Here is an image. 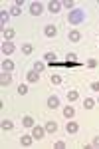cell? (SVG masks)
I'll return each instance as SVG.
<instances>
[{
  "label": "cell",
  "instance_id": "13",
  "mask_svg": "<svg viewBox=\"0 0 99 149\" xmlns=\"http://www.w3.org/2000/svg\"><path fill=\"white\" fill-rule=\"evenodd\" d=\"M26 78H28V81H30V84H36V81L40 80V74H38V72H28V74H26Z\"/></svg>",
  "mask_w": 99,
  "mask_h": 149
},
{
  "label": "cell",
  "instance_id": "29",
  "mask_svg": "<svg viewBox=\"0 0 99 149\" xmlns=\"http://www.w3.org/2000/svg\"><path fill=\"white\" fill-rule=\"evenodd\" d=\"M87 68H91V70L97 68V60H95V58H89L87 60Z\"/></svg>",
  "mask_w": 99,
  "mask_h": 149
},
{
  "label": "cell",
  "instance_id": "20",
  "mask_svg": "<svg viewBox=\"0 0 99 149\" xmlns=\"http://www.w3.org/2000/svg\"><path fill=\"white\" fill-rule=\"evenodd\" d=\"M73 115H75V109L73 107H64V117L66 119H71Z\"/></svg>",
  "mask_w": 99,
  "mask_h": 149
},
{
  "label": "cell",
  "instance_id": "32",
  "mask_svg": "<svg viewBox=\"0 0 99 149\" xmlns=\"http://www.w3.org/2000/svg\"><path fill=\"white\" fill-rule=\"evenodd\" d=\"M54 147H55V149H66V143H64V141H57Z\"/></svg>",
  "mask_w": 99,
  "mask_h": 149
},
{
  "label": "cell",
  "instance_id": "3",
  "mask_svg": "<svg viewBox=\"0 0 99 149\" xmlns=\"http://www.w3.org/2000/svg\"><path fill=\"white\" fill-rule=\"evenodd\" d=\"M42 12H44V6H42L40 2H32V4H30V14H32V16H40Z\"/></svg>",
  "mask_w": 99,
  "mask_h": 149
},
{
  "label": "cell",
  "instance_id": "19",
  "mask_svg": "<svg viewBox=\"0 0 99 149\" xmlns=\"http://www.w3.org/2000/svg\"><path fill=\"white\" fill-rule=\"evenodd\" d=\"M93 105H95V100H93V97H85V100H83V107H85V109H93Z\"/></svg>",
  "mask_w": 99,
  "mask_h": 149
},
{
  "label": "cell",
  "instance_id": "18",
  "mask_svg": "<svg viewBox=\"0 0 99 149\" xmlns=\"http://www.w3.org/2000/svg\"><path fill=\"white\" fill-rule=\"evenodd\" d=\"M8 18H10V12H2V16H0V26H2V30L6 28V24H8Z\"/></svg>",
  "mask_w": 99,
  "mask_h": 149
},
{
  "label": "cell",
  "instance_id": "25",
  "mask_svg": "<svg viewBox=\"0 0 99 149\" xmlns=\"http://www.w3.org/2000/svg\"><path fill=\"white\" fill-rule=\"evenodd\" d=\"M44 64H42V62H36V64H34V72H38V74H42V72H44Z\"/></svg>",
  "mask_w": 99,
  "mask_h": 149
},
{
  "label": "cell",
  "instance_id": "27",
  "mask_svg": "<svg viewBox=\"0 0 99 149\" xmlns=\"http://www.w3.org/2000/svg\"><path fill=\"white\" fill-rule=\"evenodd\" d=\"M52 84L60 86V84H62V76H57V74H52Z\"/></svg>",
  "mask_w": 99,
  "mask_h": 149
},
{
  "label": "cell",
  "instance_id": "31",
  "mask_svg": "<svg viewBox=\"0 0 99 149\" xmlns=\"http://www.w3.org/2000/svg\"><path fill=\"white\" fill-rule=\"evenodd\" d=\"M93 92H99V81H91V86H89Z\"/></svg>",
  "mask_w": 99,
  "mask_h": 149
},
{
  "label": "cell",
  "instance_id": "16",
  "mask_svg": "<svg viewBox=\"0 0 99 149\" xmlns=\"http://www.w3.org/2000/svg\"><path fill=\"white\" fill-rule=\"evenodd\" d=\"M0 127H2V131H10L12 127H14V123H12L10 119H2L0 121Z\"/></svg>",
  "mask_w": 99,
  "mask_h": 149
},
{
  "label": "cell",
  "instance_id": "14",
  "mask_svg": "<svg viewBox=\"0 0 99 149\" xmlns=\"http://www.w3.org/2000/svg\"><path fill=\"white\" fill-rule=\"evenodd\" d=\"M44 129H46V133H55V131H57V123H55V121H48Z\"/></svg>",
  "mask_w": 99,
  "mask_h": 149
},
{
  "label": "cell",
  "instance_id": "11",
  "mask_svg": "<svg viewBox=\"0 0 99 149\" xmlns=\"http://www.w3.org/2000/svg\"><path fill=\"white\" fill-rule=\"evenodd\" d=\"M2 34H4V38H6V42H10L12 38L16 36V30H14V28H4V30H2Z\"/></svg>",
  "mask_w": 99,
  "mask_h": 149
},
{
  "label": "cell",
  "instance_id": "28",
  "mask_svg": "<svg viewBox=\"0 0 99 149\" xmlns=\"http://www.w3.org/2000/svg\"><path fill=\"white\" fill-rule=\"evenodd\" d=\"M18 93H20V95H26V93H28V86H26V84L18 86Z\"/></svg>",
  "mask_w": 99,
  "mask_h": 149
},
{
  "label": "cell",
  "instance_id": "8",
  "mask_svg": "<svg viewBox=\"0 0 99 149\" xmlns=\"http://www.w3.org/2000/svg\"><path fill=\"white\" fill-rule=\"evenodd\" d=\"M48 107H50V109L60 107V97H57V95H50V97H48Z\"/></svg>",
  "mask_w": 99,
  "mask_h": 149
},
{
  "label": "cell",
  "instance_id": "24",
  "mask_svg": "<svg viewBox=\"0 0 99 149\" xmlns=\"http://www.w3.org/2000/svg\"><path fill=\"white\" fill-rule=\"evenodd\" d=\"M22 52H24V54H32L34 46H32V44H22Z\"/></svg>",
  "mask_w": 99,
  "mask_h": 149
},
{
  "label": "cell",
  "instance_id": "15",
  "mask_svg": "<svg viewBox=\"0 0 99 149\" xmlns=\"http://www.w3.org/2000/svg\"><path fill=\"white\" fill-rule=\"evenodd\" d=\"M32 141H34V135H22V137H20V143H22L24 147H30Z\"/></svg>",
  "mask_w": 99,
  "mask_h": 149
},
{
  "label": "cell",
  "instance_id": "1",
  "mask_svg": "<svg viewBox=\"0 0 99 149\" xmlns=\"http://www.w3.org/2000/svg\"><path fill=\"white\" fill-rule=\"evenodd\" d=\"M83 20H85V12H83V8H73L71 12H67V22L69 24L77 26V24H83Z\"/></svg>",
  "mask_w": 99,
  "mask_h": 149
},
{
  "label": "cell",
  "instance_id": "2",
  "mask_svg": "<svg viewBox=\"0 0 99 149\" xmlns=\"http://www.w3.org/2000/svg\"><path fill=\"white\" fill-rule=\"evenodd\" d=\"M0 50H2V54H4V56H10V54L16 52V46H14L12 42H4V44L0 46Z\"/></svg>",
  "mask_w": 99,
  "mask_h": 149
},
{
  "label": "cell",
  "instance_id": "34",
  "mask_svg": "<svg viewBox=\"0 0 99 149\" xmlns=\"http://www.w3.org/2000/svg\"><path fill=\"white\" fill-rule=\"evenodd\" d=\"M97 102H99V97H97Z\"/></svg>",
  "mask_w": 99,
  "mask_h": 149
},
{
  "label": "cell",
  "instance_id": "22",
  "mask_svg": "<svg viewBox=\"0 0 99 149\" xmlns=\"http://www.w3.org/2000/svg\"><path fill=\"white\" fill-rule=\"evenodd\" d=\"M67 100H69V102H77V100H79V93H77L75 90L67 92Z\"/></svg>",
  "mask_w": 99,
  "mask_h": 149
},
{
  "label": "cell",
  "instance_id": "5",
  "mask_svg": "<svg viewBox=\"0 0 99 149\" xmlns=\"http://www.w3.org/2000/svg\"><path fill=\"white\" fill-rule=\"evenodd\" d=\"M48 10L52 12V14H57V12L62 10V2H57V0H52V2L48 4Z\"/></svg>",
  "mask_w": 99,
  "mask_h": 149
},
{
  "label": "cell",
  "instance_id": "33",
  "mask_svg": "<svg viewBox=\"0 0 99 149\" xmlns=\"http://www.w3.org/2000/svg\"><path fill=\"white\" fill-rule=\"evenodd\" d=\"M91 145H93V147H99V135L93 139V143H91Z\"/></svg>",
  "mask_w": 99,
  "mask_h": 149
},
{
  "label": "cell",
  "instance_id": "4",
  "mask_svg": "<svg viewBox=\"0 0 99 149\" xmlns=\"http://www.w3.org/2000/svg\"><path fill=\"white\" fill-rule=\"evenodd\" d=\"M32 135H34V139H36V141H38V139H44V135H46V129H44V127L34 125V127H32Z\"/></svg>",
  "mask_w": 99,
  "mask_h": 149
},
{
  "label": "cell",
  "instance_id": "17",
  "mask_svg": "<svg viewBox=\"0 0 99 149\" xmlns=\"http://www.w3.org/2000/svg\"><path fill=\"white\" fill-rule=\"evenodd\" d=\"M44 60H48V64H50V68H52V66H55V54H54V52H46Z\"/></svg>",
  "mask_w": 99,
  "mask_h": 149
},
{
  "label": "cell",
  "instance_id": "26",
  "mask_svg": "<svg viewBox=\"0 0 99 149\" xmlns=\"http://www.w3.org/2000/svg\"><path fill=\"white\" fill-rule=\"evenodd\" d=\"M73 4H75L73 0H66V2H62V6H66V8H67V10H69V12L73 10Z\"/></svg>",
  "mask_w": 99,
  "mask_h": 149
},
{
  "label": "cell",
  "instance_id": "10",
  "mask_svg": "<svg viewBox=\"0 0 99 149\" xmlns=\"http://www.w3.org/2000/svg\"><path fill=\"white\" fill-rule=\"evenodd\" d=\"M66 131L67 133H77V131H79V123H77V121H67Z\"/></svg>",
  "mask_w": 99,
  "mask_h": 149
},
{
  "label": "cell",
  "instance_id": "7",
  "mask_svg": "<svg viewBox=\"0 0 99 149\" xmlns=\"http://www.w3.org/2000/svg\"><path fill=\"white\" fill-rule=\"evenodd\" d=\"M10 81H12L10 72H2V76H0V86H2V88H4V86H10Z\"/></svg>",
  "mask_w": 99,
  "mask_h": 149
},
{
  "label": "cell",
  "instance_id": "6",
  "mask_svg": "<svg viewBox=\"0 0 99 149\" xmlns=\"http://www.w3.org/2000/svg\"><path fill=\"white\" fill-rule=\"evenodd\" d=\"M44 34L48 36V38H54V36L57 34V28H55L54 24H48V26H44Z\"/></svg>",
  "mask_w": 99,
  "mask_h": 149
},
{
  "label": "cell",
  "instance_id": "12",
  "mask_svg": "<svg viewBox=\"0 0 99 149\" xmlns=\"http://www.w3.org/2000/svg\"><path fill=\"white\" fill-rule=\"evenodd\" d=\"M14 70V62L12 60H2V72H12Z\"/></svg>",
  "mask_w": 99,
  "mask_h": 149
},
{
  "label": "cell",
  "instance_id": "21",
  "mask_svg": "<svg viewBox=\"0 0 99 149\" xmlns=\"http://www.w3.org/2000/svg\"><path fill=\"white\" fill-rule=\"evenodd\" d=\"M22 125H24V127H34V117L26 115V117L22 119Z\"/></svg>",
  "mask_w": 99,
  "mask_h": 149
},
{
  "label": "cell",
  "instance_id": "23",
  "mask_svg": "<svg viewBox=\"0 0 99 149\" xmlns=\"http://www.w3.org/2000/svg\"><path fill=\"white\" fill-rule=\"evenodd\" d=\"M8 12H10V16H20V12H22V10H20V6H18V4H14Z\"/></svg>",
  "mask_w": 99,
  "mask_h": 149
},
{
  "label": "cell",
  "instance_id": "9",
  "mask_svg": "<svg viewBox=\"0 0 99 149\" xmlns=\"http://www.w3.org/2000/svg\"><path fill=\"white\" fill-rule=\"evenodd\" d=\"M67 38H69V42H73V44H77V42L81 40V34H79V30H69V34H67Z\"/></svg>",
  "mask_w": 99,
  "mask_h": 149
},
{
  "label": "cell",
  "instance_id": "30",
  "mask_svg": "<svg viewBox=\"0 0 99 149\" xmlns=\"http://www.w3.org/2000/svg\"><path fill=\"white\" fill-rule=\"evenodd\" d=\"M66 60H67V62H75V60H77V56L73 54V52H69V54L66 56Z\"/></svg>",
  "mask_w": 99,
  "mask_h": 149
}]
</instances>
